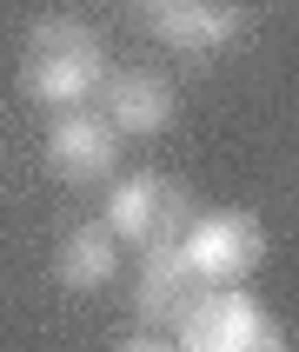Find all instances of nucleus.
Returning a JSON list of instances; mask_svg holds the SVG:
<instances>
[{
    "label": "nucleus",
    "mask_w": 299,
    "mask_h": 352,
    "mask_svg": "<svg viewBox=\"0 0 299 352\" xmlns=\"http://www.w3.org/2000/svg\"><path fill=\"white\" fill-rule=\"evenodd\" d=\"M153 7H159V0H153Z\"/></svg>",
    "instance_id": "f8f14e48"
},
{
    "label": "nucleus",
    "mask_w": 299,
    "mask_h": 352,
    "mask_svg": "<svg viewBox=\"0 0 299 352\" xmlns=\"http://www.w3.org/2000/svg\"><path fill=\"white\" fill-rule=\"evenodd\" d=\"M206 293H213V286L199 279V266L186 259L179 239L146 246V266H140V286H133V313L140 319H153V326H179Z\"/></svg>",
    "instance_id": "7ed1b4c3"
},
{
    "label": "nucleus",
    "mask_w": 299,
    "mask_h": 352,
    "mask_svg": "<svg viewBox=\"0 0 299 352\" xmlns=\"http://www.w3.org/2000/svg\"><path fill=\"white\" fill-rule=\"evenodd\" d=\"M100 80H107V60H47V54H27L20 60V87L47 107H87L100 94Z\"/></svg>",
    "instance_id": "1a4fd4ad"
},
{
    "label": "nucleus",
    "mask_w": 299,
    "mask_h": 352,
    "mask_svg": "<svg viewBox=\"0 0 299 352\" xmlns=\"http://www.w3.org/2000/svg\"><path fill=\"white\" fill-rule=\"evenodd\" d=\"M100 113L113 120V133H166L179 113V94H173V80L153 74V67H120V74L100 80Z\"/></svg>",
    "instance_id": "20e7f679"
},
{
    "label": "nucleus",
    "mask_w": 299,
    "mask_h": 352,
    "mask_svg": "<svg viewBox=\"0 0 299 352\" xmlns=\"http://www.w3.org/2000/svg\"><path fill=\"white\" fill-rule=\"evenodd\" d=\"M239 7L226 0H159L153 7V34L173 47V54H219L239 40Z\"/></svg>",
    "instance_id": "0eeeda50"
},
{
    "label": "nucleus",
    "mask_w": 299,
    "mask_h": 352,
    "mask_svg": "<svg viewBox=\"0 0 299 352\" xmlns=\"http://www.w3.org/2000/svg\"><path fill=\"white\" fill-rule=\"evenodd\" d=\"M54 279L67 293H100L120 279V233L100 219V226H74V233L54 246Z\"/></svg>",
    "instance_id": "6e6552de"
},
{
    "label": "nucleus",
    "mask_w": 299,
    "mask_h": 352,
    "mask_svg": "<svg viewBox=\"0 0 299 352\" xmlns=\"http://www.w3.org/2000/svg\"><path fill=\"white\" fill-rule=\"evenodd\" d=\"M107 226L133 246H166V239H186L193 226V193L179 186L173 173H126L107 199Z\"/></svg>",
    "instance_id": "f257e3e1"
},
{
    "label": "nucleus",
    "mask_w": 299,
    "mask_h": 352,
    "mask_svg": "<svg viewBox=\"0 0 299 352\" xmlns=\"http://www.w3.org/2000/svg\"><path fill=\"white\" fill-rule=\"evenodd\" d=\"M120 160V133L107 113H80V107H67V113L47 126V166H54L67 186H87V179H107Z\"/></svg>",
    "instance_id": "39448f33"
},
{
    "label": "nucleus",
    "mask_w": 299,
    "mask_h": 352,
    "mask_svg": "<svg viewBox=\"0 0 299 352\" xmlns=\"http://www.w3.org/2000/svg\"><path fill=\"white\" fill-rule=\"evenodd\" d=\"M186 259L199 266L206 286H246L266 259V226H259L246 206H226V213H206L186 226Z\"/></svg>",
    "instance_id": "f03ea898"
},
{
    "label": "nucleus",
    "mask_w": 299,
    "mask_h": 352,
    "mask_svg": "<svg viewBox=\"0 0 299 352\" xmlns=\"http://www.w3.org/2000/svg\"><path fill=\"white\" fill-rule=\"evenodd\" d=\"M259 326H266V306H259L246 286H213V293L173 326V333H179L173 346L179 352H239Z\"/></svg>",
    "instance_id": "423d86ee"
},
{
    "label": "nucleus",
    "mask_w": 299,
    "mask_h": 352,
    "mask_svg": "<svg viewBox=\"0 0 299 352\" xmlns=\"http://www.w3.org/2000/svg\"><path fill=\"white\" fill-rule=\"evenodd\" d=\"M113 352H179L173 339H159V333H133V339H120Z\"/></svg>",
    "instance_id": "9b49d317"
},
{
    "label": "nucleus",
    "mask_w": 299,
    "mask_h": 352,
    "mask_svg": "<svg viewBox=\"0 0 299 352\" xmlns=\"http://www.w3.org/2000/svg\"><path fill=\"white\" fill-rule=\"evenodd\" d=\"M27 54H47V60H100V27H87L80 14H47L34 20V34H27Z\"/></svg>",
    "instance_id": "9d476101"
}]
</instances>
